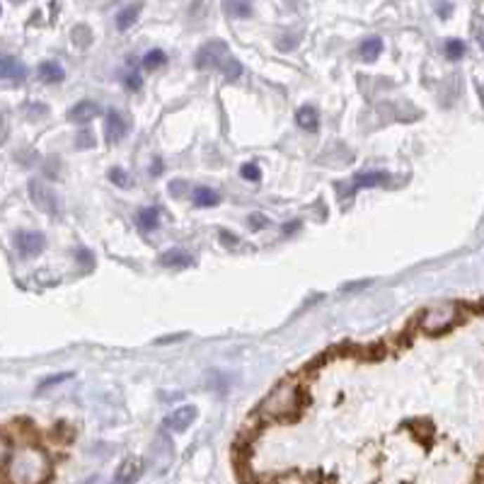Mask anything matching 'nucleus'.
<instances>
[{"label":"nucleus","mask_w":484,"mask_h":484,"mask_svg":"<svg viewBox=\"0 0 484 484\" xmlns=\"http://www.w3.org/2000/svg\"><path fill=\"white\" fill-rule=\"evenodd\" d=\"M140 10H143V5L140 3H131V5H126V8L119 10L117 13V30L126 32L129 27H133L136 20H138V15H140Z\"/></svg>","instance_id":"nucleus-16"},{"label":"nucleus","mask_w":484,"mask_h":484,"mask_svg":"<svg viewBox=\"0 0 484 484\" xmlns=\"http://www.w3.org/2000/svg\"><path fill=\"white\" fill-rule=\"evenodd\" d=\"M15 247H18V252L22 254V257H37V254L44 252L46 237L41 235V233L22 230V233H18V235H15Z\"/></svg>","instance_id":"nucleus-7"},{"label":"nucleus","mask_w":484,"mask_h":484,"mask_svg":"<svg viewBox=\"0 0 484 484\" xmlns=\"http://www.w3.org/2000/svg\"><path fill=\"white\" fill-rule=\"evenodd\" d=\"M70 378H73V373H58V375H51V378H46V380H41V383H39V393H44L46 388H53V385L63 383V380H70Z\"/></svg>","instance_id":"nucleus-26"},{"label":"nucleus","mask_w":484,"mask_h":484,"mask_svg":"<svg viewBox=\"0 0 484 484\" xmlns=\"http://www.w3.org/2000/svg\"><path fill=\"white\" fill-rule=\"evenodd\" d=\"M165 63H167V56H165V51H162V48H153V51H148L143 56V68L145 70H155V68L165 66Z\"/></svg>","instance_id":"nucleus-22"},{"label":"nucleus","mask_w":484,"mask_h":484,"mask_svg":"<svg viewBox=\"0 0 484 484\" xmlns=\"http://www.w3.org/2000/svg\"><path fill=\"white\" fill-rule=\"evenodd\" d=\"M27 78V68L22 61L15 56L0 53V80H13V83H22Z\"/></svg>","instance_id":"nucleus-10"},{"label":"nucleus","mask_w":484,"mask_h":484,"mask_svg":"<svg viewBox=\"0 0 484 484\" xmlns=\"http://www.w3.org/2000/svg\"><path fill=\"white\" fill-rule=\"evenodd\" d=\"M10 453H13V448H10V438L0 433V470H3V467L8 465Z\"/></svg>","instance_id":"nucleus-27"},{"label":"nucleus","mask_w":484,"mask_h":484,"mask_svg":"<svg viewBox=\"0 0 484 484\" xmlns=\"http://www.w3.org/2000/svg\"><path fill=\"white\" fill-rule=\"evenodd\" d=\"M160 264L167 269H184V266L192 264V254L184 252V249H167L160 254Z\"/></svg>","instance_id":"nucleus-14"},{"label":"nucleus","mask_w":484,"mask_h":484,"mask_svg":"<svg viewBox=\"0 0 484 484\" xmlns=\"http://www.w3.org/2000/svg\"><path fill=\"white\" fill-rule=\"evenodd\" d=\"M298 44V37H286V39L279 41V48L281 51H291V48H296Z\"/></svg>","instance_id":"nucleus-32"},{"label":"nucleus","mask_w":484,"mask_h":484,"mask_svg":"<svg viewBox=\"0 0 484 484\" xmlns=\"http://www.w3.org/2000/svg\"><path fill=\"white\" fill-rule=\"evenodd\" d=\"M460 318V308L455 303H438L421 313L419 318V329L424 334H440V332L450 329Z\"/></svg>","instance_id":"nucleus-3"},{"label":"nucleus","mask_w":484,"mask_h":484,"mask_svg":"<svg viewBox=\"0 0 484 484\" xmlns=\"http://www.w3.org/2000/svg\"><path fill=\"white\" fill-rule=\"evenodd\" d=\"M5 475L10 484H44L51 475V460L37 445H22L10 453Z\"/></svg>","instance_id":"nucleus-2"},{"label":"nucleus","mask_w":484,"mask_h":484,"mask_svg":"<svg viewBox=\"0 0 484 484\" xmlns=\"http://www.w3.org/2000/svg\"><path fill=\"white\" fill-rule=\"evenodd\" d=\"M160 172H162V162L155 160V162H153V175H160Z\"/></svg>","instance_id":"nucleus-37"},{"label":"nucleus","mask_w":484,"mask_h":484,"mask_svg":"<svg viewBox=\"0 0 484 484\" xmlns=\"http://www.w3.org/2000/svg\"><path fill=\"white\" fill-rule=\"evenodd\" d=\"M221 240H223V244H233V247H235V244H237V237L235 235H233V233H225V230H223L221 233Z\"/></svg>","instance_id":"nucleus-34"},{"label":"nucleus","mask_w":484,"mask_h":484,"mask_svg":"<svg viewBox=\"0 0 484 484\" xmlns=\"http://www.w3.org/2000/svg\"><path fill=\"white\" fill-rule=\"evenodd\" d=\"M438 13H440V15H443V18H445V15L450 13V5H448V3H445V5H440V8H438Z\"/></svg>","instance_id":"nucleus-38"},{"label":"nucleus","mask_w":484,"mask_h":484,"mask_svg":"<svg viewBox=\"0 0 484 484\" xmlns=\"http://www.w3.org/2000/svg\"><path fill=\"white\" fill-rule=\"evenodd\" d=\"M124 83H126V88L131 90V92H138L140 88H143V78H140L138 73L126 75V80H124Z\"/></svg>","instance_id":"nucleus-29"},{"label":"nucleus","mask_w":484,"mask_h":484,"mask_svg":"<svg viewBox=\"0 0 484 484\" xmlns=\"http://www.w3.org/2000/svg\"><path fill=\"white\" fill-rule=\"evenodd\" d=\"M240 175L242 179H247V182H259V179H262V170H259L257 162H244L240 167Z\"/></svg>","instance_id":"nucleus-24"},{"label":"nucleus","mask_w":484,"mask_h":484,"mask_svg":"<svg viewBox=\"0 0 484 484\" xmlns=\"http://www.w3.org/2000/svg\"><path fill=\"white\" fill-rule=\"evenodd\" d=\"M170 192H172V197H182L184 192H187V179H175V182L170 184Z\"/></svg>","instance_id":"nucleus-31"},{"label":"nucleus","mask_w":484,"mask_h":484,"mask_svg":"<svg viewBox=\"0 0 484 484\" xmlns=\"http://www.w3.org/2000/svg\"><path fill=\"white\" fill-rule=\"evenodd\" d=\"M5 138H8V124H5V119L0 117V143H3Z\"/></svg>","instance_id":"nucleus-35"},{"label":"nucleus","mask_w":484,"mask_h":484,"mask_svg":"<svg viewBox=\"0 0 484 484\" xmlns=\"http://www.w3.org/2000/svg\"><path fill=\"white\" fill-rule=\"evenodd\" d=\"M296 122H298V126H301L303 131L315 133L320 129V112H318V107H313V105L301 107V110L296 112Z\"/></svg>","instance_id":"nucleus-12"},{"label":"nucleus","mask_w":484,"mask_h":484,"mask_svg":"<svg viewBox=\"0 0 484 484\" xmlns=\"http://www.w3.org/2000/svg\"><path fill=\"white\" fill-rule=\"evenodd\" d=\"M223 13L233 20H242L252 15V0H223Z\"/></svg>","instance_id":"nucleus-15"},{"label":"nucleus","mask_w":484,"mask_h":484,"mask_svg":"<svg viewBox=\"0 0 484 484\" xmlns=\"http://www.w3.org/2000/svg\"><path fill=\"white\" fill-rule=\"evenodd\" d=\"M136 223L143 233H153L160 225V211L155 206H148V209H140L138 216H136Z\"/></svg>","instance_id":"nucleus-17"},{"label":"nucleus","mask_w":484,"mask_h":484,"mask_svg":"<svg viewBox=\"0 0 484 484\" xmlns=\"http://www.w3.org/2000/svg\"><path fill=\"white\" fill-rule=\"evenodd\" d=\"M199 417V410L194 405H184V407H177L175 412H170V414L165 417V421H162V426L167 429V431H175V433H182L187 431L189 426H192L194 421H197Z\"/></svg>","instance_id":"nucleus-6"},{"label":"nucleus","mask_w":484,"mask_h":484,"mask_svg":"<svg viewBox=\"0 0 484 484\" xmlns=\"http://www.w3.org/2000/svg\"><path fill=\"white\" fill-rule=\"evenodd\" d=\"M110 179H112L114 184H117V187H122V189H126L129 184H131V179H129V175L122 170V167H112V170H110Z\"/></svg>","instance_id":"nucleus-25"},{"label":"nucleus","mask_w":484,"mask_h":484,"mask_svg":"<svg viewBox=\"0 0 484 484\" xmlns=\"http://www.w3.org/2000/svg\"><path fill=\"white\" fill-rule=\"evenodd\" d=\"M266 225H269V221H266L262 214L249 216V228H252V230H262V228H266Z\"/></svg>","instance_id":"nucleus-30"},{"label":"nucleus","mask_w":484,"mask_h":484,"mask_svg":"<svg viewBox=\"0 0 484 484\" xmlns=\"http://www.w3.org/2000/svg\"><path fill=\"white\" fill-rule=\"evenodd\" d=\"M22 112L25 114H32V119H34L37 114H39V117H41V114H46V107H41V105H27V107H22Z\"/></svg>","instance_id":"nucleus-33"},{"label":"nucleus","mask_w":484,"mask_h":484,"mask_svg":"<svg viewBox=\"0 0 484 484\" xmlns=\"http://www.w3.org/2000/svg\"><path fill=\"white\" fill-rule=\"evenodd\" d=\"M358 53H361V58L366 63H373L375 58L383 53V39H380V37H368V39L361 41V48H358Z\"/></svg>","instance_id":"nucleus-20"},{"label":"nucleus","mask_w":484,"mask_h":484,"mask_svg":"<svg viewBox=\"0 0 484 484\" xmlns=\"http://www.w3.org/2000/svg\"><path fill=\"white\" fill-rule=\"evenodd\" d=\"M184 334H177V336H162V339H157V344H167V341H177V339H182Z\"/></svg>","instance_id":"nucleus-36"},{"label":"nucleus","mask_w":484,"mask_h":484,"mask_svg":"<svg viewBox=\"0 0 484 484\" xmlns=\"http://www.w3.org/2000/svg\"><path fill=\"white\" fill-rule=\"evenodd\" d=\"M140 475H143V462L138 458H126L114 472L112 484H136L140 480Z\"/></svg>","instance_id":"nucleus-9"},{"label":"nucleus","mask_w":484,"mask_h":484,"mask_svg":"<svg viewBox=\"0 0 484 484\" xmlns=\"http://www.w3.org/2000/svg\"><path fill=\"white\" fill-rule=\"evenodd\" d=\"M225 56H230V48H228L225 41L221 39H214V41H206L204 46L197 51V58H194V63H197L199 70H211L221 68V63L225 61Z\"/></svg>","instance_id":"nucleus-5"},{"label":"nucleus","mask_w":484,"mask_h":484,"mask_svg":"<svg viewBox=\"0 0 484 484\" xmlns=\"http://www.w3.org/2000/svg\"><path fill=\"white\" fill-rule=\"evenodd\" d=\"M78 145L80 150H85V148H92V145H95V136H92V131H80L78 133Z\"/></svg>","instance_id":"nucleus-28"},{"label":"nucleus","mask_w":484,"mask_h":484,"mask_svg":"<svg viewBox=\"0 0 484 484\" xmlns=\"http://www.w3.org/2000/svg\"><path fill=\"white\" fill-rule=\"evenodd\" d=\"M445 56H448L450 61H458V58L465 56V44H462L460 39H448L445 41Z\"/></svg>","instance_id":"nucleus-23"},{"label":"nucleus","mask_w":484,"mask_h":484,"mask_svg":"<svg viewBox=\"0 0 484 484\" xmlns=\"http://www.w3.org/2000/svg\"><path fill=\"white\" fill-rule=\"evenodd\" d=\"M306 383L301 375H288L271 388V393L259 402L257 417L264 421H296L306 407Z\"/></svg>","instance_id":"nucleus-1"},{"label":"nucleus","mask_w":484,"mask_h":484,"mask_svg":"<svg viewBox=\"0 0 484 484\" xmlns=\"http://www.w3.org/2000/svg\"><path fill=\"white\" fill-rule=\"evenodd\" d=\"M100 105H97V102H92V100H80V102H75L73 107H70V112H68V119L73 124H80V126H83V124H88V122H92V119L95 117H100Z\"/></svg>","instance_id":"nucleus-11"},{"label":"nucleus","mask_w":484,"mask_h":484,"mask_svg":"<svg viewBox=\"0 0 484 484\" xmlns=\"http://www.w3.org/2000/svg\"><path fill=\"white\" fill-rule=\"evenodd\" d=\"M39 78L41 83H63V78H66V70L61 68V63L56 61H44L39 66Z\"/></svg>","instance_id":"nucleus-19"},{"label":"nucleus","mask_w":484,"mask_h":484,"mask_svg":"<svg viewBox=\"0 0 484 484\" xmlns=\"http://www.w3.org/2000/svg\"><path fill=\"white\" fill-rule=\"evenodd\" d=\"M192 199H194V206H199V209H214V206L221 204L218 192H214L211 187H197L192 192Z\"/></svg>","instance_id":"nucleus-18"},{"label":"nucleus","mask_w":484,"mask_h":484,"mask_svg":"<svg viewBox=\"0 0 484 484\" xmlns=\"http://www.w3.org/2000/svg\"><path fill=\"white\" fill-rule=\"evenodd\" d=\"M27 192H30L32 204H34L41 214H48V216L61 214V199H58V194L53 192L46 182H41V179H30Z\"/></svg>","instance_id":"nucleus-4"},{"label":"nucleus","mask_w":484,"mask_h":484,"mask_svg":"<svg viewBox=\"0 0 484 484\" xmlns=\"http://www.w3.org/2000/svg\"><path fill=\"white\" fill-rule=\"evenodd\" d=\"M129 133V122L119 110H110L105 117V138L107 143H119Z\"/></svg>","instance_id":"nucleus-8"},{"label":"nucleus","mask_w":484,"mask_h":484,"mask_svg":"<svg viewBox=\"0 0 484 484\" xmlns=\"http://www.w3.org/2000/svg\"><path fill=\"white\" fill-rule=\"evenodd\" d=\"M390 175L380 170H371V172H358L353 177V187L356 189H371V187H380V184H388Z\"/></svg>","instance_id":"nucleus-13"},{"label":"nucleus","mask_w":484,"mask_h":484,"mask_svg":"<svg viewBox=\"0 0 484 484\" xmlns=\"http://www.w3.org/2000/svg\"><path fill=\"white\" fill-rule=\"evenodd\" d=\"M218 70L223 73V78L230 80V83H233V80H237V78H240V75H242V63L237 61L235 56H225V61L221 63V68H218Z\"/></svg>","instance_id":"nucleus-21"}]
</instances>
